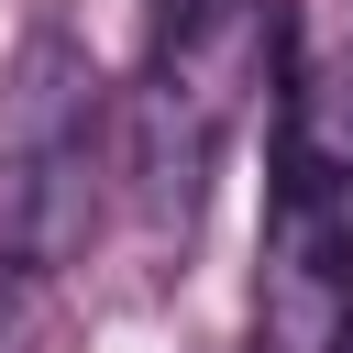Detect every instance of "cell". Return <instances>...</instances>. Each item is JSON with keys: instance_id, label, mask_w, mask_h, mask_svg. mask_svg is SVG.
Here are the masks:
<instances>
[{"instance_id": "cell-1", "label": "cell", "mask_w": 353, "mask_h": 353, "mask_svg": "<svg viewBox=\"0 0 353 353\" xmlns=\"http://www.w3.org/2000/svg\"><path fill=\"white\" fill-rule=\"evenodd\" d=\"M265 77H276V0H210L188 33L154 44V66L132 88V199H143L154 232L199 221L221 143L243 132Z\"/></svg>"}, {"instance_id": "cell-2", "label": "cell", "mask_w": 353, "mask_h": 353, "mask_svg": "<svg viewBox=\"0 0 353 353\" xmlns=\"http://www.w3.org/2000/svg\"><path fill=\"white\" fill-rule=\"evenodd\" d=\"M99 221V66L66 22H33L0 88V265L55 276Z\"/></svg>"}, {"instance_id": "cell-3", "label": "cell", "mask_w": 353, "mask_h": 353, "mask_svg": "<svg viewBox=\"0 0 353 353\" xmlns=\"http://www.w3.org/2000/svg\"><path fill=\"white\" fill-rule=\"evenodd\" d=\"M254 342L265 353H353V188L276 176L265 276H254Z\"/></svg>"}]
</instances>
